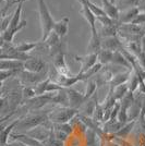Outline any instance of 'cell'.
Segmentation results:
<instances>
[{
    "mask_svg": "<svg viewBox=\"0 0 145 146\" xmlns=\"http://www.w3.org/2000/svg\"><path fill=\"white\" fill-rule=\"evenodd\" d=\"M38 6V14H39V23H41V30H42V37L41 42L44 43L48 36L54 32V27L56 21L53 18V14L48 9V6L45 0H36Z\"/></svg>",
    "mask_w": 145,
    "mask_h": 146,
    "instance_id": "1",
    "label": "cell"
},
{
    "mask_svg": "<svg viewBox=\"0 0 145 146\" xmlns=\"http://www.w3.org/2000/svg\"><path fill=\"white\" fill-rule=\"evenodd\" d=\"M22 10H23V2H19L14 12L12 15V20L10 22L9 29L1 34V40L7 42V43H12L14 36L17 35V33H19L21 30H23L24 27H26V20H22L21 21V15H22Z\"/></svg>",
    "mask_w": 145,
    "mask_h": 146,
    "instance_id": "2",
    "label": "cell"
},
{
    "mask_svg": "<svg viewBox=\"0 0 145 146\" xmlns=\"http://www.w3.org/2000/svg\"><path fill=\"white\" fill-rule=\"evenodd\" d=\"M80 110L71 108V107H58L53 111H49L48 119L54 124H61V123H68L72 120L74 117L79 115Z\"/></svg>",
    "mask_w": 145,
    "mask_h": 146,
    "instance_id": "3",
    "label": "cell"
},
{
    "mask_svg": "<svg viewBox=\"0 0 145 146\" xmlns=\"http://www.w3.org/2000/svg\"><path fill=\"white\" fill-rule=\"evenodd\" d=\"M48 113L49 112H46V113L38 112V113H32V115H29V116H25L24 118H21V121L18 124L17 129L25 130L27 132L32 129L39 127V125L46 123L49 120Z\"/></svg>",
    "mask_w": 145,
    "mask_h": 146,
    "instance_id": "4",
    "label": "cell"
},
{
    "mask_svg": "<svg viewBox=\"0 0 145 146\" xmlns=\"http://www.w3.org/2000/svg\"><path fill=\"white\" fill-rule=\"evenodd\" d=\"M19 83L23 86H35L39 82L44 81L49 76V71L44 73H33L23 70L19 73L18 75Z\"/></svg>",
    "mask_w": 145,
    "mask_h": 146,
    "instance_id": "5",
    "label": "cell"
},
{
    "mask_svg": "<svg viewBox=\"0 0 145 146\" xmlns=\"http://www.w3.org/2000/svg\"><path fill=\"white\" fill-rule=\"evenodd\" d=\"M24 70L33 73H44L48 72L49 69L47 67V63L41 58L32 57L31 59L24 62Z\"/></svg>",
    "mask_w": 145,
    "mask_h": 146,
    "instance_id": "6",
    "label": "cell"
},
{
    "mask_svg": "<svg viewBox=\"0 0 145 146\" xmlns=\"http://www.w3.org/2000/svg\"><path fill=\"white\" fill-rule=\"evenodd\" d=\"M74 59L81 63L79 73L84 74L98 62V54H87L85 56H74Z\"/></svg>",
    "mask_w": 145,
    "mask_h": 146,
    "instance_id": "7",
    "label": "cell"
},
{
    "mask_svg": "<svg viewBox=\"0 0 145 146\" xmlns=\"http://www.w3.org/2000/svg\"><path fill=\"white\" fill-rule=\"evenodd\" d=\"M80 81L85 82V75L82 73H78L76 75H71V76H63L57 73V78L54 80V82L58 83L62 88H71Z\"/></svg>",
    "mask_w": 145,
    "mask_h": 146,
    "instance_id": "8",
    "label": "cell"
},
{
    "mask_svg": "<svg viewBox=\"0 0 145 146\" xmlns=\"http://www.w3.org/2000/svg\"><path fill=\"white\" fill-rule=\"evenodd\" d=\"M54 67L56 69V71L58 74L63 75V76H71L73 74H71L70 69L68 68L66 61V56L62 51H59L58 54H56L54 56Z\"/></svg>",
    "mask_w": 145,
    "mask_h": 146,
    "instance_id": "9",
    "label": "cell"
},
{
    "mask_svg": "<svg viewBox=\"0 0 145 146\" xmlns=\"http://www.w3.org/2000/svg\"><path fill=\"white\" fill-rule=\"evenodd\" d=\"M68 96H69V104L70 107L74 109L80 110L81 107L86 103V98H85L84 93H81L79 91H75L73 88H66Z\"/></svg>",
    "mask_w": 145,
    "mask_h": 146,
    "instance_id": "10",
    "label": "cell"
},
{
    "mask_svg": "<svg viewBox=\"0 0 145 146\" xmlns=\"http://www.w3.org/2000/svg\"><path fill=\"white\" fill-rule=\"evenodd\" d=\"M21 121V118H18L15 120H13L12 122L8 123L7 125L1 124V132H0V145L6 146L9 143L10 136L13 133V130L18 127V124Z\"/></svg>",
    "mask_w": 145,
    "mask_h": 146,
    "instance_id": "11",
    "label": "cell"
},
{
    "mask_svg": "<svg viewBox=\"0 0 145 146\" xmlns=\"http://www.w3.org/2000/svg\"><path fill=\"white\" fill-rule=\"evenodd\" d=\"M122 48H123V43L121 42L118 35L102 38V49H106L110 51H120Z\"/></svg>",
    "mask_w": 145,
    "mask_h": 146,
    "instance_id": "12",
    "label": "cell"
},
{
    "mask_svg": "<svg viewBox=\"0 0 145 146\" xmlns=\"http://www.w3.org/2000/svg\"><path fill=\"white\" fill-rule=\"evenodd\" d=\"M141 12L139 9V7H131V8H128L124 9L123 11H120V15H119V24H129V23H132L133 20L139 15V13Z\"/></svg>",
    "mask_w": 145,
    "mask_h": 146,
    "instance_id": "13",
    "label": "cell"
},
{
    "mask_svg": "<svg viewBox=\"0 0 145 146\" xmlns=\"http://www.w3.org/2000/svg\"><path fill=\"white\" fill-rule=\"evenodd\" d=\"M0 70H11V71L21 72L24 70V61L1 59L0 60Z\"/></svg>",
    "mask_w": 145,
    "mask_h": 146,
    "instance_id": "14",
    "label": "cell"
},
{
    "mask_svg": "<svg viewBox=\"0 0 145 146\" xmlns=\"http://www.w3.org/2000/svg\"><path fill=\"white\" fill-rule=\"evenodd\" d=\"M102 8L110 19L114 21L119 20L120 9L118 6H116V3H112L110 0H102Z\"/></svg>",
    "mask_w": 145,
    "mask_h": 146,
    "instance_id": "15",
    "label": "cell"
},
{
    "mask_svg": "<svg viewBox=\"0 0 145 146\" xmlns=\"http://www.w3.org/2000/svg\"><path fill=\"white\" fill-rule=\"evenodd\" d=\"M131 71L132 70H126V71H121V72L115 74L112 80L109 83L110 88L111 90H115L117 86L122 85L124 83H128V81H129L130 76H131Z\"/></svg>",
    "mask_w": 145,
    "mask_h": 146,
    "instance_id": "16",
    "label": "cell"
},
{
    "mask_svg": "<svg viewBox=\"0 0 145 146\" xmlns=\"http://www.w3.org/2000/svg\"><path fill=\"white\" fill-rule=\"evenodd\" d=\"M69 24H70V20L68 17H63L62 19L56 21V24L54 27V32L58 36L62 37L67 36V34L69 33Z\"/></svg>",
    "mask_w": 145,
    "mask_h": 146,
    "instance_id": "17",
    "label": "cell"
},
{
    "mask_svg": "<svg viewBox=\"0 0 145 146\" xmlns=\"http://www.w3.org/2000/svg\"><path fill=\"white\" fill-rule=\"evenodd\" d=\"M87 50V54H98L102 50V37L99 36V33H92Z\"/></svg>",
    "mask_w": 145,
    "mask_h": 146,
    "instance_id": "18",
    "label": "cell"
},
{
    "mask_svg": "<svg viewBox=\"0 0 145 146\" xmlns=\"http://www.w3.org/2000/svg\"><path fill=\"white\" fill-rule=\"evenodd\" d=\"M97 104V93L94 95V96H92L90 99H87L86 100V103L81 107V111H82V113L86 117H91L93 118V115H94V111H95V108H96Z\"/></svg>",
    "mask_w": 145,
    "mask_h": 146,
    "instance_id": "19",
    "label": "cell"
},
{
    "mask_svg": "<svg viewBox=\"0 0 145 146\" xmlns=\"http://www.w3.org/2000/svg\"><path fill=\"white\" fill-rule=\"evenodd\" d=\"M51 103L59 105V107H70L69 96H68V93H67L66 88H62L61 91L57 92L55 94V96L53 97Z\"/></svg>",
    "mask_w": 145,
    "mask_h": 146,
    "instance_id": "20",
    "label": "cell"
},
{
    "mask_svg": "<svg viewBox=\"0 0 145 146\" xmlns=\"http://www.w3.org/2000/svg\"><path fill=\"white\" fill-rule=\"evenodd\" d=\"M111 64H116L118 67L126 68L127 70H133L132 66L129 63V61L127 60V58L123 56V54L121 51H115L114 52V57H112V61Z\"/></svg>",
    "mask_w": 145,
    "mask_h": 146,
    "instance_id": "21",
    "label": "cell"
},
{
    "mask_svg": "<svg viewBox=\"0 0 145 146\" xmlns=\"http://www.w3.org/2000/svg\"><path fill=\"white\" fill-rule=\"evenodd\" d=\"M136 124V119H134V120H131V121H129L127 124H124L122 128L115 133L114 135L117 136L118 139H127L128 136L131 134V132L133 131V129H134V125Z\"/></svg>",
    "mask_w": 145,
    "mask_h": 146,
    "instance_id": "22",
    "label": "cell"
},
{
    "mask_svg": "<svg viewBox=\"0 0 145 146\" xmlns=\"http://www.w3.org/2000/svg\"><path fill=\"white\" fill-rule=\"evenodd\" d=\"M97 87H98V83H97L96 79L92 78V79L86 81V88H85L84 95L86 100L90 99L92 96H94L97 93Z\"/></svg>",
    "mask_w": 145,
    "mask_h": 146,
    "instance_id": "23",
    "label": "cell"
},
{
    "mask_svg": "<svg viewBox=\"0 0 145 146\" xmlns=\"http://www.w3.org/2000/svg\"><path fill=\"white\" fill-rule=\"evenodd\" d=\"M140 85V75L138 72L133 69L131 71V76L128 81V86H129V92H131L133 94H135Z\"/></svg>",
    "mask_w": 145,
    "mask_h": 146,
    "instance_id": "24",
    "label": "cell"
},
{
    "mask_svg": "<svg viewBox=\"0 0 145 146\" xmlns=\"http://www.w3.org/2000/svg\"><path fill=\"white\" fill-rule=\"evenodd\" d=\"M122 127H123V125L118 121V119H117V120H109V121H107L106 123H104L103 130H104V132H106V133L115 134V133H117Z\"/></svg>",
    "mask_w": 145,
    "mask_h": 146,
    "instance_id": "25",
    "label": "cell"
},
{
    "mask_svg": "<svg viewBox=\"0 0 145 146\" xmlns=\"http://www.w3.org/2000/svg\"><path fill=\"white\" fill-rule=\"evenodd\" d=\"M114 52H115V51H110V50L102 49V50L98 52V62L102 63L103 66L111 64L112 57H114Z\"/></svg>",
    "mask_w": 145,
    "mask_h": 146,
    "instance_id": "26",
    "label": "cell"
},
{
    "mask_svg": "<svg viewBox=\"0 0 145 146\" xmlns=\"http://www.w3.org/2000/svg\"><path fill=\"white\" fill-rule=\"evenodd\" d=\"M128 93H129V86H128V83H124L122 85L117 86L115 90H112V96L117 102H121Z\"/></svg>",
    "mask_w": 145,
    "mask_h": 146,
    "instance_id": "27",
    "label": "cell"
},
{
    "mask_svg": "<svg viewBox=\"0 0 145 146\" xmlns=\"http://www.w3.org/2000/svg\"><path fill=\"white\" fill-rule=\"evenodd\" d=\"M37 46H38V44L34 43V42H23V43L19 44V45H15V49L20 52L29 54L33 49L36 48Z\"/></svg>",
    "mask_w": 145,
    "mask_h": 146,
    "instance_id": "28",
    "label": "cell"
},
{
    "mask_svg": "<svg viewBox=\"0 0 145 146\" xmlns=\"http://www.w3.org/2000/svg\"><path fill=\"white\" fill-rule=\"evenodd\" d=\"M104 115H105V109H104L103 105L100 103L97 104L94 115H93V119L97 122V123H103L104 121Z\"/></svg>",
    "mask_w": 145,
    "mask_h": 146,
    "instance_id": "29",
    "label": "cell"
},
{
    "mask_svg": "<svg viewBox=\"0 0 145 146\" xmlns=\"http://www.w3.org/2000/svg\"><path fill=\"white\" fill-rule=\"evenodd\" d=\"M22 97H23L24 102L36 97V93H35V90H34V86H23L22 87Z\"/></svg>",
    "mask_w": 145,
    "mask_h": 146,
    "instance_id": "30",
    "label": "cell"
},
{
    "mask_svg": "<svg viewBox=\"0 0 145 146\" xmlns=\"http://www.w3.org/2000/svg\"><path fill=\"white\" fill-rule=\"evenodd\" d=\"M20 72H17V71H11V70H0V80H1V84L3 85L6 80H8L11 76H15L18 75Z\"/></svg>",
    "mask_w": 145,
    "mask_h": 146,
    "instance_id": "31",
    "label": "cell"
},
{
    "mask_svg": "<svg viewBox=\"0 0 145 146\" xmlns=\"http://www.w3.org/2000/svg\"><path fill=\"white\" fill-rule=\"evenodd\" d=\"M53 131H54V130H53ZM63 143H65V142L58 140L54 135V132H53V134L50 135V137H49L48 140L44 142V145L45 146H63Z\"/></svg>",
    "mask_w": 145,
    "mask_h": 146,
    "instance_id": "32",
    "label": "cell"
},
{
    "mask_svg": "<svg viewBox=\"0 0 145 146\" xmlns=\"http://www.w3.org/2000/svg\"><path fill=\"white\" fill-rule=\"evenodd\" d=\"M12 15H13V13H11V14H8L6 17L1 18V34L5 33V32L9 29L10 22H11V20H12Z\"/></svg>",
    "mask_w": 145,
    "mask_h": 146,
    "instance_id": "33",
    "label": "cell"
},
{
    "mask_svg": "<svg viewBox=\"0 0 145 146\" xmlns=\"http://www.w3.org/2000/svg\"><path fill=\"white\" fill-rule=\"evenodd\" d=\"M54 135L58 139V140L62 141V142H66L67 140H68V136H69V134L67 133V132H65V131H62V130H60V129H56L54 128Z\"/></svg>",
    "mask_w": 145,
    "mask_h": 146,
    "instance_id": "34",
    "label": "cell"
},
{
    "mask_svg": "<svg viewBox=\"0 0 145 146\" xmlns=\"http://www.w3.org/2000/svg\"><path fill=\"white\" fill-rule=\"evenodd\" d=\"M6 146H27V145H25L24 143H22L20 141H13V142H9Z\"/></svg>",
    "mask_w": 145,
    "mask_h": 146,
    "instance_id": "35",
    "label": "cell"
},
{
    "mask_svg": "<svg viewBox=\"0 0 145 146\" xmlns=\"http://www.w3.org/2000/svg\"><path fill=\"white\" fill-rule=\"evenodd\" d=\"M139 9L141 12H145V0H139Z\"/></svg>",
    "mask_w": 145,
    "mask_h": 146,
    "instance_id": "36",
    "label": "cell"
},
{
    "mask_svg": "<svg viewBox=\"0 0 145 146\" xmlns=\"http://www.w3.org/2000/svg\"><path fill=\"white\" fill-rule=\"evenodd\" d=\"M140 45H141L142 51L145 52V35H143V36L141 37V39H140Z\"/></svg>",
    "mask_w": 145,
    "mask_h": 146,
    "instance_id": "37",
    "label": "cell"
},
{
    "mask_svg": "<svg viewBox=\"0 0 145 146\" xmlns=\"http://www.w3.org/2000/svg\"><path fill=\"white\" fill-rule=\"evenodd\" d=\"M142 29H143V35H145V24L142 25Z\"/></svg>",
    "mask_w": 145,
    "mask_h": 146,
    "instance_id": "38",
    "label": "cell"
},
{
    "mask_svg": "<svg viewBox=\"0 0 145 146\" xmlns=\"http://www.w3.org/2000/svg\"><path fill=\"white\" fill-rule=\"evenodd\" d=\"M110 1H111L112 3H115V2H116V0H110Z\"/></svg>",
    "mask_w": 145,
    "mask_h": 146,
    "instance_id": "39",
    "label": "cell"
},
{
    "mask_svg": "<svg viewBox=\"0 0 145 146\" xmlns=\"http://www.w3.org/2000/svg\"><path fill=\"white\" fill-rule=\"evenodd\" d=\"M25 1H27V0H21L20 2H25Z\"/></svg>",
    "mask_w": 145,
    "mask_h": 146,
    "instance_id": "40",
    "label": "cell"
},
{
    "mask_svg": "<svg viewBox=\"0 0 145 146\" xmlns=\"http://www.w3.org/2000/svg\"><path fill=\"white\" fill-rule=\"evenodd\" d=\"M17 1H18V2H20V1H21V0H17Z\"/></svg>",
    "mask_w": 145,
    "mask_h": 146,
    "instance_id": "41",
    "label": "cell"
}]
</instances>
